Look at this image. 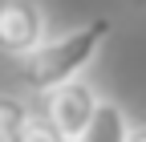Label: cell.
I'll return each instance as SVG.
<instances>
[{"instance_id": "1", "label": "cell", "mask_w": 146, "mask_h": 142, "mask_svg": "<svg viewBox=\"0 0 146 142\" xmlns=\"http://www.w3.org/2000/svg\"><path fill=\"white\" fill-rule=\"evenodd\" d=\"M110 29H114V25H110L106 16H98V21H85V25H77V29L57 33V37H45L29 57H21V77H25V85H29L33 94H49L53 85L81 77L85 69L94 65V57L102 53Z\"/></svg>"}, {"instance_id": "6", "label": "cell", "mask_w": 146, "mask_h": 142, "mask_svg": "<svg viewBox=\"0 0 146 142\" xmlns=\"http://www.w3.org/2000/svg\"><path fill=\"white\" fill-rule=\"evenodd\" d=\"M21 142H65L57 134V126L45 118V110H33L29 122H25V130H21Z\"/></svg>"}, {"instance_id": "2", "label": "cell", "mask_w": 146, "mask_h": 142, "mask_svg": "<svg viewBox=\"0 0 146 142\" xmlns=\"http://www.w3.org/2000/svg\"><path fill=\"white\" fill-rule=\"evenodd\" d=\"M102 94L89 85L85 77H73V81H61L45 94V118L57 126V134L65 142H81L89 122H94V110H98Z\"/></svg>"}, {"instance_id": "5", "label": "cell", "mask_w": 146, "mask_h": 142, "mask_svg": "<svg viewBox=\"0 0 146 142\" xmlns=\"http://www.w3.org/2000/svg\"><path fill=\"white\" fill-rule=\"evenodd\" d=\"M29 102L16 94H0V142H21V130L29 122Z\"/></svg>"}, {"instance_id": "4", "label": "cell", "mask_w": 146, "mask_h": 142, "mask_svg": "<svg viewBox=\"0 0 146 142\" xmlns=\"http://www.w3.org/2000/svg\"><path fill=\"white\" fill-rule=\"evenodd\" d=\"M126 134H130V118H126V110H122L118 102L102 98L81 142H126Z\"/></svg>"}, {"instance_id": "3", "label": "cell", "mask_w": 146, "mask_h": 142, "mask_svg": "<svg viewBox=\"0 0 146 142\" xmlns=\"http://www.w3.org/2000/svg\"><path fill=\"white\" fill-rule=\"evenodd\" d=\"M49 37V16L36 0H0V53L29 57Z\"/></svg>"}, {"instance_id": "7", "label": "cell", "mask_w": 146, "mask_h": 142, "mask_svg": "<svg viewBox=\"0 0 146 142\" xmlns=\"http://www.w3.org/2000/svg\"><path fill=\"white\" fill-rule=\"evenodd\" d=\"M126 142H146V122H142V126H130V134H126Z\"/></svg>"}]
</instances>
